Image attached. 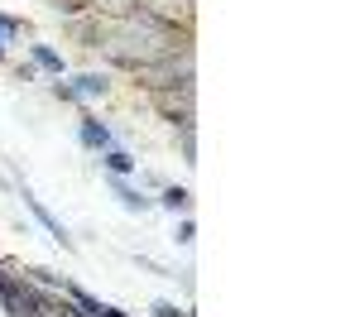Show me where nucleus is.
Here are the masks:
<instances>
[{
  "instance_id": "1",
  "label": "nucleus",
  "mask_w": 360,
  "mask_h": 317,
  "mask_svg": "<svg viewBox=\"0 0 360 317\" xmlns=\"http://www.w3.org/2000/svg\"><path fill=\"white\" fill-rule=\"evenodd\" d=\"M0 298H5L10 317H77L72 308L44 298L39 288H29V284H15V279H5V274H0Z\"/></svg>"
},
{
  "instance_id": "2",
  "label": "nucleus",
  "mask_w": 360,
  "mask_h": 317,
  "mask_svg": "<svg viewBox=\"0 0 360 317\" xmlns=\"http://www.w3.org/2000/svg\"><path fill=\"white\" fill-rule=\"evenodd\" d=\"M68 293H72V303H77V308H82V317H130V313H120V308H106V303H96V298H91V293H86V288H68Z\"/></svg>"
},
{
  "instance_id": "3",
  "label": "nucleus",
  "mask_w": 360,
  "mask_h": 317,
  "mask_svg": "<svg viewBox=\"0 0 360 317\" xmlns=\"http://www.w3.org/2000/svg\"><path fill=\"white\" fill-rule=\"evenodd\" d=\"M106 91V77H96V72H82L77 82H58V96H101Z\"/></svg>"
},
{
  "instance_id": "4",
  "label": "nucleus",
  "mask_w": 360,
  "mask_h": 317,
  "mask_svg": "<svg viewBox=\"0 0 360 317\" xmlns=\"http://www.w3.org/2000/svg\"><path fill=\"white\" fill-rule=\"evenodd\" d=\"M82 140L91 149H111V130L101 125V120H82Z\"/></svg>"
},
{
  "instance_id": "5",
  "label": "nucleus",
  "mask_w": 360,
  "mask_h": 317,
  "mask_svg": "<svg viewBox=\"0 0 360 317\" xmlns=\"http://www.w3.org/2000/svg\"><path fill=\"white\" fill-rule=\"evenodd\" d=\"M25 202H29V212H34V216H39V221H44V226L53 231V240H63V245H68V231H63V226H58V221H53V216H49V212H44V202H39V198H29V193H25Z\"/></svg>"
},
{
  "instance_id": "6",
  "label": "nucleus",
  "mask_w": 360,
  "mask_h": 317,
  "mask_svg": "<svg viewBox=\"0 0 360 317\" xmlns=\"http://www.w3.org/2000/svg\"><path fill=\"white\" fill-rule=\"evenodd\" d=\"M34 63H39V67H49V72H63V58H58L53 48H44V44H34Z\"/></svg>"
},
{
  "instance_id": "7",
  "label": "nucleus",
  "mask_w": 360,
  "mask_h": 317,
  "mask_svg": "<svg viewBox=\"0 0 360 317\" xmlns=\"http://www.w3.org/2000/svg\"><path fill=\"white\" fill-rule=\"evenodd\" d=\"M106 169H111V173H130V169H135V159L120 154V149H106Z\"/></svg>"
},
{
  "instance_id": "8",
  "label": "nucleus",
  "mask_w": 360,
  "mask_h": 317,
  "mask_svg": "<svg viewBox=\"0 0 360 317\" xmlns=\"http://www.w3.org/2000/svg\"><path fill=\"white\" fill-rule=\"evenodd\" d=\"M188 202H193V193H188V188H168V193H164V207H168V212H183Z\"/></svg>"
},
{
  "instance_id": "9",
  "label": "nucleus",
  "mask_w": 360,
  "mask_h": 317,
  "mask_svg": "<svg viewBox=\"0 0 360 317\" xmlns=\"http://www.w3.org/2000/svg\"><path fill=\"white\" fill-rule=\"evenodd\" d=\"M115 198L125 202L130 212H144V207H149V198H139V193H130V188H115Z\"/></svg>"
},
{
  "instance_id": "10",
  "label": "nucleus",
  "mask_w": 360,
  "mask_h": 317,
  "mask_svg": "<svg viewBox=\"0 0 360 317\" xmlns=\"http://www.w3.org/2000/svg\"><path fill=\"white\" fill-rule=\"evenodd\" d=\"M0 34H20V20H10V15H0Z\"/></svg>"
},
{
  "instance_id": "11",
  "label": "nucleus",
  "mask_w": 360,
  "mask_h": 317,
  "mask_svg": "<svg viewBox=\"0 0 360 317\" xmlns=\"http://www.w3.org/2000/svg\"><path fill=\"white\" fill-rule=\"evenodd\" d=\"M154 313H159V317H183V313H178V308H173V303H159Z\"/></svg>"
},
{
  "instance_id": "12",
  "label": "nucleus",
  "mask_w": 360,
  "mask_h": 317,
  "mask_svg": "<svg viewBox=\"0 0 360 317\" xmlns=\"http://www.w3.org/2000/svg\"><path fill=\"white\" fill-rule=\"evenodd\" d=\"M0 53H5V44H0Z\"/></svg>"
}]
</instances>
